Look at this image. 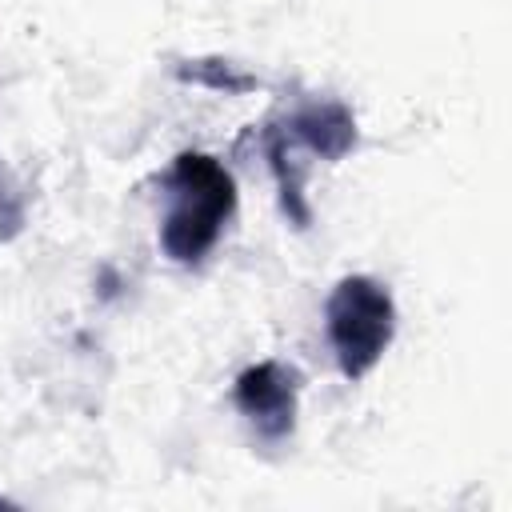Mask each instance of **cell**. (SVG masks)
Wrapping results in <instances>:
<instances>
[{
    "label": "cell",
    "instance_id": "6da1fadb",
    "mask_svg": "<svg viewBox=\"0 0 512 512\" xmlns=\"http://www.w3.org/2000/svg\"><path fill=\"white\" fill-rule=\"evenodd\" d=\"M236 212V180L208 152H180L164 172L160 248L176 264H200Z\"/></svg>",
    "mask_w": 512,
    "mask_h": 512
},
{
    "label": "cell",
    "instance_id": "7a4b0ae2",
    "mask_svg": "<svg viewBox=\"0 0 512 512\" xmlns=\"http://www.w3.org/2000/svg\"><path fill=\"white\" fill-rule=\"evenodd\" d=\"M324 328L344 380H364L396 336L392 292L372 276H344L324 304Z\"/></svg>",
    "mask_w": 512,
    "mask_h": 512
},
{
    "label": "cell",
    "instance_id": "3957f363",
    "mask_svg": "<svg viewBox=\"0 0 512 512\" xmlns=\"http://www.w3.org/2000/svg\"><path fill=\"white\" fill-rule=\"evenodd\" d=\"M232 400H236L240 416H248V424L256 428V436L264 444H280L296 428L300 372L280 360L248 364L232 384Z\"/></svg>",
    "mask_w": 512,
    "mask_h": 512
},
{
    "label": "cell",
    "instance_id": "277c9868",
    "mask_svg": "<svg viewBox=\"0 0 512 512\" xmlns=\"http://www.w3.org/2000/svg\"><path fill=\"white\" fill-rule=\"evenodd\" d=\"M284 136L320 160H344L356 148V116L340 100H308L288 116Z\"/></svg>",
    "mask_w": 512,
    "mask_h": 512
},
{
    "label": "cell",
    "instance_id": "5b68a950",
    "mask_svg": "<svg viewBox=\"0 0 512 512\" xmlns=\"http://www.w3.org/2000/svg\"><path fill=\"white\" fill-rule=\"evenodd\" d=\"M264 152H268V168H272L276 188H280V208H284V216H288L296 228H308V224H312V208H308V200H304V168L292 160V144H288L284 128H272V132H268Z\"/></svg>",
    "mask_w": 512,
    "mask_h": 512
},
{
    "label": "cell",
    "instance_id": "8992f818",
    "mask_svg": "<svg viewBox=\"0 0 512 512\" xmlns=\"http://www.w3.org/2000/svg\"><path fill=\"white\" fill-rule=\"evenodd\" d=\"M20 220H24V204H20V192L12 188V180H8V172L0 168V244L20 228Z\"/></svg>",
    "mask_w": 512,
    "mask_h": 512
}]
</instances>
